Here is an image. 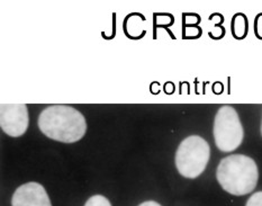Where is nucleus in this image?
<instances>
[{"mask_svg": "<svg viewBox=\"0 0 262 206\" xmlns=\"http://www.w3.org/2000/svg\"><path fill=\"white\" fill-rule=\"evenodd\" d=\"M261 134H262V123H261Z\"/></svg>", "mask_w": 262, "mask_h": 206, "instance_id": "11", "label": "nucleus"}, {"mask_svg": "<svg viewBox=\"0 0 262 206\" xmlns=\"http://www.w3.org/2000/svg\"><path fill=\"white\" fill-rule=\"evenodd\" d=\"M246 206H262V192L254 193L253 195L248 199Z\"/></svg>", "mask_w": 262, "mask_h": 206, "instance_id": "9", "label": "nucleus"}, {"mask_svg": "<svg viewBox=\"0 0 262 206\" xmlns=\"http://www.w3.org/2000/svg\"><path fill=\"white\" fill-rule=\"evenodd\" d=\"M28 111L25 104H5L0 106V125L6 134L18 137L28 128Z\"/></svg>", "mask_w": 262, "mask_h": 206, "instance_id": "5", "label": "nucleus"}, {"mask_svg": "<svg viewBox=\"0 0 262 206\" xmlns=\"http://www.w3.org/2000/svg\"><path fill=\"white\" fill-rule=\"evenodd\" d=\"M210 148L202 136L191 135L182 141L176 152V167L186 178L201 176L209 161Z\"/></svg>", "mask_w": 262, "mask_h": 206, "instance_id": "3", "label": "nucleus"}, {"mask_svg": "<svg viewBox=\"0 0 262 206\" xmlns=\"http://www.w3.org/2000/svg\"><path fill=\"white\" fill-rule=\"evenodd\" d=\"M139 206H161V205L159 204V203H157V202H155V201H147V202H144V203L140 204Z\"/></svg>", "mask_w": 262, "mask_h": 206, "instance_id": "10", "label": "nucleus"}, {"mask_svg": "<svg viewBox=\"0 0 262 206\" xmlns=\"http://www.w3.org/2000/svg\"><path fill=\"white\" fill-rule=\"evenodd\" d=\"M243 136V127L237 112L231 106H222L214 121L216 147L223 152H232L241 146Z\"/></svg>", "mask_w": 262, "mask_h": 206, "instance_id": "4", "label": "nucleus"}, {"mask_svg": "<svg viewBox=\"0 0 262 206\" xmlns=\"http://www.w3.org/2000/svg\"><path fill=\"white\" fill-rule=\"evenodd\" d=\"M38 128L48 137L63 143L81 140L87 123L82 114L67 105H52L39 114Z\"/></svg>", "mask_w": 262, "mask_h": 206, "instance_id": "1", "label": "nucleus"}, {"mask_svg": "<svg viewBox=\"0 0 262 206\" xmlns=\"http://www.w3.org/2000/svg\"><path fill=\"white\" fill-rule=\"evenodd\" d=\"M13 206H52L45 188L38 182H27L15 191Z\"/></svg>", "mask_w": 262, "mask_h": 206, "instance_id": "6", "label": "nucleus"}, {"mask_svg": "<svg viewBox=\"0 0 262 206\" xmlns=\"http://www.w3.org/2000/svg\"><path fill=\"white\" fill-rule=\"evenodd\" d=\"M233 33L235 34V36L242 37L244 34H246L247 30V23H246V17H244L243 20H238V15L235 17L234 20H233Z\"/></svg>", "mask_w": 262, "mask_h": 206, "instance_id": "7", "label": "nucleus"}, {"mask_svg": "<svg viewBox=\"0 0 262 206\" xmlns=\"http://www.w3.org/2000/svg\"><path fill=\"white\" fill-rule=\"evenodd\" d=\"M216 178L222 188L232 195H247L257 187L258 166L248 156L232 154L220 162L216 170Z\"/></svg>", "mask_w": 262, "mask_h": 206, "instance_id": "2", "label": "nucleus"}, {"mask_svg": "<svg viewBox=\"0 0 262 206\" xmlns=\"http://www.w3.org/2000/svg\"><path fill=\"white\" fill-rule=\"evenodd\" d=\"M84 206H112V204L105 196L94 195L88 199Z\"/></svg>", "mask_w": 262, "mask_h": 206, "instance_id": "8", "label": "nucleus"}]
</instances>
